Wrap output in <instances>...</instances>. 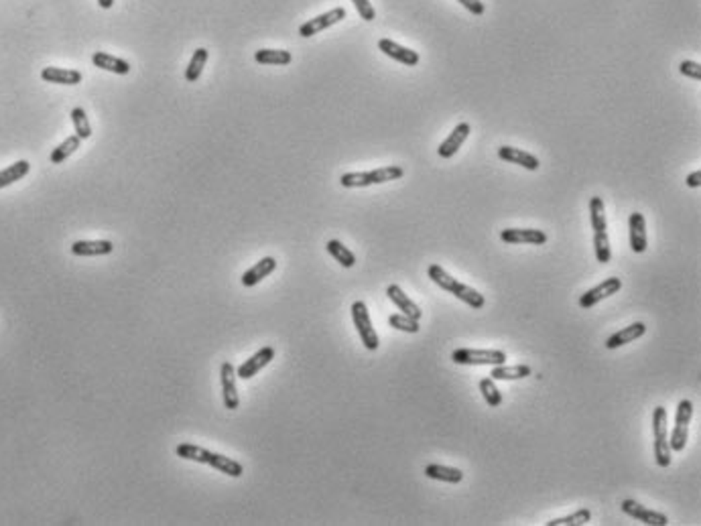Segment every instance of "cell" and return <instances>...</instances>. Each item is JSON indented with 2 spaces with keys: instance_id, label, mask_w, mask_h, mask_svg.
Returning a JSON list of instances; mask_svg holds the SVG:
<instances>
[{
  "instance_id": "6",
  "label": "cell",
  "mask_w": 701,
  "mask_h": 526,
  "mask_svg": "<svg viewBox=\"0 0 701 526\" xmlns=\"http://www.w3.org/2000/svg\"><path fill=\"white\" fill-rule=\"evenodd\" d=\"M693 417V402L691 400H679L677 405V415H675V427H673L671 437H669V447L671 451H683L689 437V423Z\"/></svg>"
},
{
  "instance_id": "35",
  "label": "cell",
  "mask_w": 701,
  "mask_h": 526,
  "mask_svg": "<svg viewBox=\"0 0 701 526\" xmlns=\"http://www.w3.org/2000/svg\"><path fill=\"white\" fill-rule=\"evenodd\" d=\"M388 325L398 329V332H405V334H419V329H421L419 322L409 317V315H405V313H393L388 317Z\"/></svg>"
},
{
  "instance_id": "4",
  "label": "cell",
  "mask_w": 701,
  "mask_h": 526,
  "mask_svg": "<svg viewBox=\"0 0 701 526\" xmlns=\"http://www.w3.org/2000/svg\"><path fill=\"white\" fill-rule=\"evenodd\" d=\"M653 431H655V461L658 468L671 466V447L667 435V409L657 407L653 412Z\"/></svg>"
},
{
  "instance_id": "26",
  "label": "cell",
  "mask_w": 701,
  "mask_h": 526,
  "mask_svg": "<svg viewBox=\"0 0 701 526\" xmlns=\"http://www.w3.org/2000/svg\"><path fill=\"white\" fill-rule=\"evenodd\" d=\"M29 171H31V163L25 161V159H21V161L9 165L6 169L0 171V190H4V187H9V185L16 183V181H21L23 177L29 175Z\"/></svg>"
},
{
  "instance_id": "11",
  "label": "cell",
  "mask_w": 701,
  "mask_h": 526,
  "mask_svg": "<svg viewBox=\"0 0 701 526\" xmlns=\"http://www.w3.org/2000/svg\"><path fill=\"white\" fill-rule=\"evenodd\" d=\"M342 18H346V9L336 6V9H332V11H327V13H323V15L315 16V18H309L307 23H303V25L299 27V35L305 37V39H309V37H313V35H317V33H322V31L330 29L332 25L339 23Z\"/></svg>"
},
{
  "instance_id": "24",
  "label": "cell",
  "mask_w": 701,
  "mask_h": 526,
  "mask_svg": "<svg viewBox=\"0 0 701 526\" xmlns=\"http://www.w3.org/2000/svg\"><path fill=\"white\" fill-rule=\"evenodd\" d=\"M531 374H533V368L526 364H516V366L498 364V366H492L490 378H492V380H523V378L531 376Z\"/></svg>"
},
{
  "instance_id": "16",
  "label": "cell",
  "mask_w": 701,
  "mask_h": 526,
  "mask_svg": "<svg viewBox=\"0 0 701 526\" xmlns=\"http://www.w3.org/2000/svg\"><path fill=\"white\" fill-rule=\"evenodd\" d=\"M629 230H630V248L636 254H643L646 246H648V238H646V219L641 212L630 214L629 218Z\"/></svg>"
},
{
  "instance_id": "34",
  "label": "cell",
  "mask_w": 701,
  "mask_h": 526,
  "mask_svg": "<svg viewBox=\"0 0 701 526\" xmlns=\"http://www.w3.org/2000/svg\"><path fill=\"white\" fill-rule=\"evenodd\" d=\"M72 122H73V128H75V134L82 138V141H86V138H89L92 136V124H89V120H88V114H86V110L84 108H73L72 110Z\"/></svg>"
},
{
  "instance_id": "39",
  "label": "cell",
  "mask_w": 701,
  "mask_h": 526,
  "mask_svg": "<svg viewBox=\"0 0 701 526\" xmlns=\"http://www.w3.org/2000/svg\"><path fill=\"white\" fill-rule=\"evenodd\" d=\"M464 9H467L472 15H484L486 6H484L482 0H457Z\"/></svg>"
},
{
  "instance_id": "8",
  "label": "cell",
  "mask_w": 701,
  "mask_h": 526,
  "mask_svg": "<svg viewBox=\"0 0 701 526\" xmlns=\"http://www.w3.org/2000/svg\"><path fill=\"white\" fill-rule=\"evenodd\" d=\"M620 508H622L624 514H629L630 518H634V520H638V522H643V525H648V526L669 525L667 514H663V512H657V510H648L646 506H643V504L636 502V500H630V498L629 500H622Z\"/></svg>"
},
{
  "instance_id": "3",
  "label": "cell",
  "mask_w": 701,
  "mask_h": 526,
  "mask_svg": "<svg viewBox=\"0 0 701 526\" xmlns=\"http://www.w3.org/2000/svg\"><path fill=\"white\" fill-rule=\"evenodd\" d=\"M405 175L403 167L396 165H388V167H379L374 171H360V173H346L339 177L342 187H370V185H380V183H388V181H396Z\"/></svg>"
},
{
  "instance_id": "37",
  "label": "cell",
  "mask_w": 701,
  "mask_h": 526,
  "mask_svg": "<svg viewBox=\"0 0 701 526\" xmlns=\"http://www.w3.org/2000/svg\"><path fill=\"white\" fill-rule=\"evenodd\" d=\"M354 2V6H356V11H358V15L362 16L364 21H374L376 18V11H374V6L370 4V0H352Z\"/></svg>"
},
{
  "instance_id": "21",
  "label": "cell",
  "mask_w": 701,
  "mask_h": 526,
  "mask_svg": "<svg viewBox=\"0 0 701 526\" xmlns=\"http://www.w3.org/2000/svg\"><path fill=\"white\" fill-rule=\"evenodd\" d=\"M114 250L110 240H77L72 244L73 256H104Z\"/></svg>"
},
{
  "instance_id": "2",
  "label": "cell",
  "mask_w": 701,
  "mask_h": 526,
  "mask_svg": "<svg viewBox=\"0 0 701 526\" xmlns=\"http://www.w3.org/2000/svg\"><path fill=\"white\" fill-rule=\"evenodd\" d=\"M427 275H429V278L438 285L439 289H443V291L455 295L462 303H466V305H469L472 309H482L484 305H486V299H484L482 292L472 289L469 285L460 283V280L453 278L450 273H445L439 264H431V266L427 268Z\"/></svg>"
},
{
  "instance_id": "14",
  "label": "cell",
  "mask_w": 701,
  "mask_h": 526,
  "mask_svg": "<svg viewBox=\"0 0 701 526\" xmlns=\"http://www.w3.org/2000/svg\"><path fill=\"white\" fill-rule=\"evenodd\" d=\"M379 49L384 53V55H388L391 59H395V61L403 63V65H407V67H415V65L421 61V57H419L417 51H413L409 47H403V45L395 43V41H391V39H380Z\"/></svg>"
},
{
  "instance_id": "25",
  "label": "cell",
  "mask_w": 701,
  "mask_h": 526,
  "mask_svg": "<svg viewBox=\"0 0 701 526\" xmlns=\"http://www.w3.org/2000/svg\"><path fill=\"white\" fill-rule=\"evenodd\" d=\"M425 476L429 480H438V482L445 483H460L464 480V471L457 468H450V466H439V464H431L425 468Z\"/></svg>"
},
{
  "instance_id": "20",
  "label": "cell",
  "mask_w": 701,
  "mask_h": 526,
  "mask_svg": "<svg viewBox=\"0 0 701 526\" xmlns=\"http://www.w3.org/2000/svg\"><path fill=\"white\" fill-rule=\"evenodd\" d=\"M386 295H388V299H391L396 307H398V311H403L405 315H409V317H413V319L421 322V317H423V311L419 309V305H417L413 299H409V297L405 295V291H403L398 285H391V287L386 289Z\"/></svg>"
},
{
  "instance_id": "36",
  "label": "cell",
  "mask_w": 701,
  "mask_h": 526,
  "mask_svg": "<svg viewBox=\"0 0 701 526\" xmlns=\"http://www.w3.org/2000/svg\"><path fill=\"white\" fill-rule=\"evenodd\" d=\"M480 393H482L484 400L488 402V407L496 409V407L502 405V395H500V390L496 388V380H492V378H482V380H480Z\"/></svg>"
},
{
  "instance_id": "27",
  "label": "cell",
  "mask_w": 701,
  "mask_h": 526,
  "mask_svg": "<svg viewBox=\"0 0 701 526\" xmlns=\"http://www.w3.org/2000/svg\"><path fill=\"white\" fill-rule=\"evenodd\" d=\"M256 63L263 65H289L293 61V55L285 49H259L254 53Z\"/></svg>"
},
{
  "instance_id": "10",
  "label": "cell",
  "mask_w": 701,
  "mask_h": 526,
  "mask_svg": "<svg viewBox=\"0 0 701 526\" xmlns=\"http://www.w3.org/2000/svg\"><path fill=\"white\" fill-rule=\"evenodd\" d=\"M219 382H222V400L228 410H236L240 407V396L236 388V368L232 362H224L219 368Z\"/></svg>"
},
{
  "instance_id": "29",
  "label": "cell",
  "mask_w": 701,
  "mask_h": 526,
  "mask_svg": "<svg viewBox=\"0 0 701 526\" xmlns=\"http://www.w3.org/2000/svg\"><path fill=\"white\" fill-rule=\"evenodd\" d=\"M80 145H82V138H80L77 134L67 136V138H65L61 145L53 148V153H51L49 161L53 163V165H61V163L65 161V159H70V157H72L73 153L80 148Z\"/></svg>"
},
{
  "instance_id": "31",
  "label": "cell",
  "mask_w": 701,
  "mask_h": 526,
  "mask_svg": "<svg viewBox=\"0 0 701 526\" xmlns=\"http://www.w3.org/2000/svg\"><path fill=\"white\" fill-rule=\"evenodd\" d=\"M594 252H596L598 263L608 264L612 261V248H610L608 230H598V232H594Z\"/></svg>"
},
{
  "instance_id": "19",
  "label": "cell",
  "mask_w": 701,
  "mask_h": 526,
  "mask_svg": "<svg viewBox=\"0 0 701 526\" xmlns=\"http://www.w3.org/2000/svg\"><path fill=\"white\" fill-rule=\"evenodd\" d=\"M498 157H500L502 161L521 165V167H525L526 171H537L540 167L539 159H537L535 155L526 153L523 148H516V146H500V148H498Z\"/></svg>"
},
{
  "instance_id": "15",
  "label": "cell",
  "mask_w": 701,
  "mask_h": 526,
  "mask_svg": "<svg viewBox=\"0 0 701 526\" xmlns=\"http://www.w3.org/2000/svg\"><path fill=\"white\" fill-rule=\"evenodd\" d=\"M469 132H472V126L467 124V122H462V124H457L455 128H453L452 132H450V136L439 145V148H438V155L441 157V159H452L453 155L462 148V145L466 143L467 141V136H469Z\"/></svg>"
},
{
  "instance_id": "12",
  "label": "cell",
  "mask_w": 701,
  "mask_h": 526,
  "mask_svg": "<svg viewBox=\"0 0 701 526\" xmlns=\"http://www.w3.org/2000/svg\"><path fill=\"white\" fill-rule=\"evenodd\" d=\"M620 289H622V280H620V278L618 277L606 278V280L599 283L598 287L585 291L584 295L580 297V307L582 309L594 307V305H598L599 301H604V299H608V297L616 295Z\"/></svg>"
},
{
  "instance_id": "23",
  "label": "cell",
  "mask_w": 701,
  "mask_h": 526,
  "mask_svg": "<svg viewBox=\"0 0 701 526\" xmlns=\"http://www.w3.org/2000/svg\"><path fill=\"white\" fill-rule=\"evenodd\" d=\"M92 63H94L98 70H104V72L118 73V75H126V73H131V63H129V61L116 57V55H110V53H106V51H96V53L92 55Z\"/></svg>"
},
{
  "instance_id": "28",
  "label": "cell",
  "mask_w": 701,
  "mask_h": 526,
  "mask_svg": "<svg viewBox=\"0 0 701 526\" xmlns=\"http://www.w3.org/2000/svg\"><path fill=\"white\" fill-rule=\"evenodd\" d=\"M207 57H210V51H207L205 47H200V49L193 51V55H191L190 59V65H188V70H185V80H188L190 84L197 82V80L202 77V72H204L205 63H207Z\"/></svg>"
},
{
  "instance_id": "18",
  "label": "cell",
  "mask_w": 701,
  "mask_h": 526,
  "mask_svg": "<svg viewBox=\"0 0 701 526\" xmlns=\"http://www.w3.org/2000/svg\"><path fill=\"white\" fill-rule=\"evenodd\" d=\"M275 270H277V261H275L273 256H264V258H261L254 266H250L249 270L242 275L240 283L250 289V287H254V285H259L261 280H264L268 275H273Z\"/></svg>"
},
{
  "instance_id": "33",
  "label": "cell",
  "mask_w": 701,
  "mask_h": 526,
  "mask_svg": "<svg viewBox=\"0 0 701 526\" xmlns=\"http://www.w3.org/2000/svg\"><path fill=\"white\" fill-rule=\"evenodd\" d=\"M589 520H592V512L587 510V508H580V510H575L570 516L549 520L547 526H585Z\"/></svg>"
},
{
  "instance_id": "30",
  "label": "cell",
  "mask_w": 701,
  "mask_h": 526,
  "mask_svg": "<svg viewBox=\"0 0 701 526\" xmlns=\"http://www.w3.org/2000/svg\"><path fill=\"white\" fill-rule=\"evenodd\" d=\"M325 248L332 254V258H336V263L342 264L344 268H352L356 264V254L348 246H344L339 240H330L325 244Z\"/></svg>"
},
{
  "instance_id": "38",
  "label": "cell",
  "mask_w": 701,
  "mask_h": 526,
  "mask_svg": "<svg viewBox=\"0 0 701 526\" xmlns=\"http://www.w3.org/2000/svg\"><path fill=\"white\" fill-rule=\"evenodd\" d=\"M679 72H681V75L691 77V80H701V65L695 61H681Z\"/></svg>"
},
{
  "instance_id": "5",
  "label": "cell",
  "mask_w": 701,
  "mask_h": 526,
  "mask_svg": "<svg viewBox=\"0 0 701 526\" xmlns=\"http://www.w3.org/2000/svg\"><path fill=\"white\" fill-rule=\"evenodd\" d=\"M352 322L356 325V332H358V336L362 339L366 350H379L380 339L376 336V329L372 325V319H370V313H368V307H366L364 301L352 303Z\"/></svg>"
},
{
  "instance_id": "9",
  "label": "cell",
  "mask_w": 701,
  "mask_h": 526,
  "mask_svg": "<svg viewBox=\"0 0 701 526\" xmlns=\"http://www.w3.org/2000/svg\"><path fill=\"white\" fill-rule=\"evenodd\" d=\"M273 360H275V348H273V346H264V348H261L254 356H250L249 360H244L242 364L238 366L236 376H238L240 380H250V378H254L263 368H266V366L271 364Z\"/></svg>"
},
{
  "instance_id": "17",
  "label": "cell",
  "mask_w": 701,
  "mask_h": 526,
  "mask_svg": "<svg viewBox=\"0 0 701 526\" xmlns=\"http://www.w3.org/2000/svg\"><path fill=\"white\" fill-rule=\"evenodd\" d=\"M41 80L47 84H59V86H77L82 84L84 75L77 70H67V67H43Z\"/></svg>"
},
{
  "instance_id": "32",
  "label": "cell",
  "mask_w": 701,
  "mask_h": 526,
  "mask_svg": "<svg viewBox=\"0 0 701 526\" xmlns=\"http://www.w3.org/2000/svg\"><path fill=\"white\" fill-rule=\"evenodd\" d=\"M589 221H592V228L594 232L598 230H608V224H606V207H604V199L602 197H592L589 199Z\"/></svg>"
},
{
  "instance_id": "1",
  "label": "cell",
  "mask_w": 701,
  "mask_h": 526,
  "mask_svg": "<svg viewBox=\"0 0 701 526\" xmlns=\"http://www.w3.org/2000/svg\"><path fill=\"white\" fill-rule=\"evenodd\" d=\"M177 457L181 459H188V461H195V464H204V466H210L214 468L219 473H226L230 478H242L244 473V468L242 464H238L236 459L232 457H226L222 454H214L210 449H204L200 445H193V443H179L175 449Z\"/></svg>"
},
{
  "instance_id": "40",
  "label": "cell",
  "mask_w": 701,
  "mask_h": 526,
  "mask_svg": "<svg viewBox=\"0 0 701 526\" xmlns=\"http://www.w3.org/2000/svg\"><path fill=\"white\" fill-rule=\"evenodd\" d=\"M687 185H689V187H693V190H695V187H700L701 185V171H693V173H689V175H687Z\"/></svg>"
},
{
  "instance_id": "41",
  "label": "cell",
  "mask_w": 701,
  "mask_h": 526,
  "mask_svg": "<svg viewBox=\"0 0 701 526\" xmlns=\"http://www.w3.org/2000/svg\"><path fill=\"white\" fill-rule=\"evenodd\" d=\"M98 4H100L102 9H112V4H114V0H98Z\"/></svg>"
},
{
  "instance_id": "7",
  "label": "cell",
  "mask_w": 701,
  "mask_h": 526,
  "mask_svg": "<svg viewBox=\"0 0 701 526\" xmlns=\"http://www.w3.org/2000/svg\"><path fill=\"white\" fill-rule=\"evenodd\" d=\"M452 360L462 366H498L506 364V354L502 350H453Z\"/></svg>"
},
{
  "instance_id": "13",
  "label": "cell",
  "mask_w": 701,
  "mask_h": 526,
  "mask_svg": "<svg viewBox=\"0 0 701 526\" xmlns=\"http://www.w3.org/2000/svg\"><path fill=\"white\" fill-rule=\"evenodd\" d=\"M500 240L504 244H535L540 246L547 242V234L535 228H509L500 232Z\"/></svg>"
},
{
  "instance_id": "22",
  "label": "cell",
  "mask_w": 701,
  "mask_h": 526,
  "mask_svg": "<svg viewBox=\"0 0 701 526\" xmlns=\"http://www.w3.org/2000/svg\"><path fill=\"white\" fill-rule=\"evenodd\" d=\"M644 334H646V325H644V323L641 322L632 323L629 327H624V329H620V332H616L614 336L608 337L606 348H608V350H618V348H622V346H626V344H632L634 339L643 337Z\"/></svg>"
}]
</instances>
